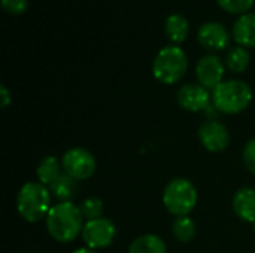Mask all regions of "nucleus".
<instances>
[{
	"mask_svg": "<svg viewBox=\"0 0 255 253\" xmlns=\"http://www.w3.org/2000/svg\"><path fill=\"white\" fill-rule=\"evenodd\" d=\"M45 219L48 234L58 243L73 242L85 225L81 209L72 201L54 204Z\"/></svg>",
	"mask_w": 255,
	"mask_h": 253,
	"instance_id": "nucleus-1",
	"label": "nucleus"
},
{
	"mask_svg": "<svg viewBox=\"0 0 255 253\" xmlns=\"http://www.w3.org/2000/svg\"><path fill=\"white\" fill-rule=\"evenodd\" d=\"M51 191L40 182L24 183L16 195V210L19 216L30 222H39L51 210Z\"/></svg>",
	"mask_w": 255,
	"mask_h": 253,
	"instance_id": "nucleus-2",
	"label": "nucleus"
},
{
	"mask_svg": "<svg viewBox=\"0 0 255 253\" xmlns=\"http://www.w3.org/2000/svg\"><path fill=\"white\" fill-rule=\"evenodd\" d=\"M253 101L251 86L239 79L223 81L212 91V103L221 113L236 115L248 109Z\"/></svg>",
	"mask_w": 255,
	"mask_h": 253,
	"instance_id": "nucleus-3",
	"label": "nucleus"
},
{
	"mask_svg": "<svg viewBox=\"0 0 255 253\" xmlns=\"http://www.w3.org/2000/svg\"><path fill=\"white\" fill-rule=\"evenodd\" d=\"M188 70V58L187 54L178 46L170 45L155 55L152 63V75L154 78L166 85H173L179 82Z\"/></svg>",
	"mask_w": 255,
	"mask_h": 253,
	"instance_id": "nucleus-4",
	"label": "nucleus"
},
{
	"mask_svg": "<svg viewBox=\"0 0 255 253\" xmlns=\"http://www.w3.org/2000/svg\"><path fill=\"white\" fill-rule=\"evenodd\" d=\"M197 189L185 177H176L170 180L163 192V204L169 213L179 216H188L197 204Z\"/></svg>",
	"mask_w": 255,
	"mask_h": 253,
	"instance_id": "nucleus-5",
	"label": "nucleus"
},
{
	"mask_svg": "<svg viewBox=\"0 0 255 253\" xmlns=\"http://www.w3.org/2000/svg\"><path fill=\"white\" fill-rule=\"evenodd\" d=\"M63 171L73 177L75 180H87L90 179L97 169V163L94 155L84 148H70L61 157Z\"/></svg>",
	"mask_w": 255,
	"mask_h": 253,
	"instance_id": "nucleus-6",
	"label": "nucleus"
},
{
	"mask_svg": "<svg viewBox=\"0 0 255 253\" xmlns=\"http://www.w3.org/2000/svg\"><path fill=\"white\" fill-rule=\"evenodd\" d=\"M81 237L88 249H91V251L105 249L114 243V240L117 237V227L108 218L87 221Z\"/></svg>",
	"mask_w": 255,
	"mask_h": 253,
	"instance_id": "nucleus-7",
	"label": "nucleus"
},
{
	"mask_svg": "<svg viewBox=\"0 0 255 253\" xmlns=\"http://www.w3.org/2000/svg\"><path fill=\"white\" fill-rule=\"evenodd\" d=\"M199 140L209 152H223L230 145V133L224 124L209 119L199 127Z\"/></svg>",
	"mask_w": 255,
	"mask_h": 253,
	"instance_id": "nucleus-8",
	"label": "nucleus"
},
{
	"mask_svg": "<svg viewBox=\"0 0 255 253\" xmlns=\"http://www.w3.org/2000/svg\"><path fill=\"white\" fill-rule=\"evenodd\" d=\"M224 63L217 55H205L196 66V76L202 86L206 89H215L224 78Z\"/></svg>",
	"mask_w": 255,
	"mask_h": 253,
	"instance_id": "nucleus-9",
	"label": "nucleus"
},
{
	"mask_svg": "<svg viewBox=\"0 0 255 253\" xmlns=\"http://www.w3.org/2000/svg\"><path fill=\"white\" fill-rule=\"evenodd\" d=\"M176 98H178V104L184 110L202 112L209 107L212 97L209 94V89H206L200 84H185L179 88Z\"/></svg>",
	"mask_w": 255,
	"mask_h": 253,
	"instance_id": "nucleus-10",
	"label": "nucleus"
},
{
	"mask_svg": "<svg viewBox=\"0 0 255 253\" xmlns=\"http://www.w3.org/2000/svg\"><path fill=\"white\" fill-rule=\"evenodd\" d=\"M199 43L208 51H224L230 43V34L227 28L215 21L205 22L197 31Z\"/></svg>",
	"mask_w": 255,
	"mask_h": 253,
	"instance_id": "nucleus-11",
	"label": "nucleus"
},
{
	"mask_svg": "<svg viewBox=\"0 0 255 253\" xmlns=\"http://www.w3.org/2000/svg\"><path fill=\"white\" fill-rule=\"evenodd\" d=\"M233 212L235 215L248 222V224H255V189L245 186L236 191L233 195Z\"/></svg>",
	"mask_w": 255,
	"mask_h": 253,
	"instance_id": "nucleus-12",
	"label": "nucleus"
},
{
	"mask_svg": "<svg viewBox=\"0 0 255 253\" xmlns=\"http://www.w3.org/2000/svg\"><path fill=\"white\" fill-rule=\"evenodd\" d=\"M233 37L239 46L255 48V12L241 15L233 25Z\"/></svg>",
	"mask_w": 255,
	"mask_h": 253,
	"instance_id": "nucleus-13",
	"label": "nucleus"
},
{
	"mask_svg": "<svg viewBox=\"0 0 255 253\" xmlns=\"http://www.w3.org/2000/svg\"><path fill=\"white\" fill-rule=\"evenodd\" d=\"M63 173L64 171H63L61 161L54 155L43 157L36 169V176H37L39 182L43 183L45 186H51Z\"/></svg>",
	"mask_w": 255,
	"mask_h": 253,
	"instance_id": "nucleus-14",
	"label": "nucleus"
},
{
	"mask_svg": "<svg viewBox=\"0 0 255 253\" xmlns=\"http://www.w3.org/2000/svg\"><path fill=\"white\" fill-rule=\"evenodd\" d=\"M164 30H166V34L170 39V42L179 45V43H182L188 37L190 24H188V19L184 15H181V13H172L166 19Z\"/></svg>",
	"mask_w": 255,
	"mask_h": 253,
	"instance_id": "nucleus-15",
	"label": "nucleus"
},
{
	"mask_svg": "<svg viewBox=\"0 0 255 253\" xmlns=\"http://www.w3.org/2000/svg\"><path fill=\"white\" fill-rule=\"evenodd\" d=\"M128 253H167V246L161 237L155 234H143L131 242Z\"/></svg>",
	"mask_w": 255,
	"mask_h": 253,
	"instance_id": "nucleus-16",
	"label": "nucleus"
},
{
	"mask_svg": "<svg viewBox=\"0 0 255 253\" xmlns=\"http://www.w3.org/2000/svg\"><path fill=\"white\" fill-rule=\"evenodd\" d=\"M51 195L58 200V203L72 201V198L78 194V180L70 177L69 174L63 173L51 186H49Z\"/></svg>",
	"mask_w": 255,
	"mask_h": 253,
	"instance_id": "nucleus-17",
	"label": "nucleus"
},
{
	"mask_svg": "<svg viewBox=\"0 0 255 253\" xmlns=\"http://www.w3.org/2000/svg\"><path fill=\"white\" fill-rule=\"evenodd\" d=\"M250 61H251V54L244 46L232 48L226 57V64H227L229 70H232L233 73L245 72L250 66Z\"/></svg>",
	"mask_w": 255,
	"mask_h": 253,
	"instance_id": "nucleus-18",
	"label": "nucleus"
},
{
	"mask_svg": "<svg viewBox=\"0 0 255 253\" xmlns=\"http://www.w3.org/2000/svg\"><path fill=\"white\" fill-rule=\"evenodd\" d=\"M172 233L175 236V239L181 243H190L197 233V227L196 222L188 218V216H179L173 221L172 225Z\"/></svg>",
	"mask_w": 255,
	"mask_h": 253,
	"instance_id": "nucleus-19",
	"label": "nucleus"
},
{
	"mask_svg": "<svg viewBox=\"0 0 255 253\" xmlns=\"http://www.w3.org/2000/svg\"><path fill=\"white\" fill-rule=\"evenodd\" d=\"M84 219L87 221H94L99 218H103V212H105V206L103 201L99 197H88L82 201V204L79 206Z\"/></svg>",
	"mask_w": 255,
	"mask_h": 253,
	"instance_id": "nucleus-20",
	"label": "nucleus"
},
{
	"mask_svg": "<svg viewBox=\"0 0 255 253\" xmlns=\"http://www.w3.org/2000/svg\"><path fill=\"white\" fill-rule=\"evenodd\" d=\"M218 4L229 13L245 15L254 6V0H217Z\"/></svg>",
	"mask_w": 255,
	"mask_h": 253,
	"instance_id": "nucleus-21",
	"label": "nucleus"
},
{
	"mask_svg": "<svg viewBox=\"0 0 255 253\" xmlns=\"http://www.w3.org/2000/svg\"><path fill=\"white\" fill-rule=\"evenodd\" d=\"M1 7L10 15H21L28 7V0H1Z\"/></svg>",
	"mask_w": 255,
	"mask_h": 253,
	"instance_id": "nucleus-22",
	"label": "nucleus"
},
{
	"mask_svg": "<svg viewBox=\"0 0 255 253\" xmlns=\"http://www.w3.org/2000/svg\"><path fill=\"white\" fill-rule=\"evenodd\" d=\"M242 157H244V164L248 169V171L255 174V139L250 140L245 145Z\"/></svg>",
	"mask_w": 255,
	"mask_h": 253,
	"instance_id": "nucleus-23",
	"label": "nucleus"
},
{
	"mask_svg": "<svg viewBox=\"0 0 255 253\" xmlns=\"http://www.w3.org/2000/svg\"><path fill=\"white\" fill-rule=\"evenodd\" d=\"M0 98H1V109H6L10 103H12V97H10V92L9 89L4 86V85H0Z\"/></svg>",
	"mask_w": 255,
	"mask_h": 253,
	"instance_id": "nucleus-24",
	"label": "nucleus"
},
{
	"mask_svg": "<svg viewBox=\"0 0 255 253\" xmlns=\"http://www.w3.org/2000/svg\"><path fill=\"white\" fill-rule=\"evenodd\" d=\"M72 253H96V251H91V249H88V248H82V249H76L75 252Z\"/></svg>",
	"mask_w": 255,
	"mask_h": 253,
	"instance_id": "nucleus-25",
	"label": "nucleus"
},
{
	"mask_svg": "<svg viewBox=\"0 0 255 253\" xmlns=\"http://www.w3.org/2000/svg\"><path fill=\"white\" fill-rule=\"evenodd\" d=\"M254 231H255V224H254Z\"/></svg>",
	"mask_w": 255,
	"mask_h": 253,
	"instance_id": "nucleus-26",
	"label": "nucleus"
}]
</instances>
